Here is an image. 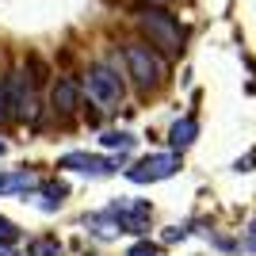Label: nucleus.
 <instances>
[{"label":"nucleus","mask_w":256,"mask_h":256,"mask_svg":"<svg viewBox=\"0 0 256 256\" xmlns=\"http://www.w3.org/2000/svg\"><path fill=\"white\" fill-rule=\"evenodd\" d=\"M195 134H199V122H195V118H180V122L172 126V138H168L172 150H188L195 142Z\"/></svg>","instance_id":"obj_9"},{"label":"nucleus","mask_w":256,"mask_h":256,"mask_svg":"<svg viewBox=\"0 0 256 256\" xmlns=\"http://www.w3.org/2000/svg\"><path fill=\"white\" fill-rule=\"evenodd\" d=\"M50 104H54V111L73 115L76 107H80V84H76L73 76H58V84H54V92H50Z\"/></svg>","instance_id":"obj_7"},{"label":"nucleus","mask_w":256,"mask_h":256,"mask_svg":"<svg viewBox=\"0 0 256 256\" xmlns=\"http://www.w3.org/2000/svg\"><path fill=\"white\" fill-rule=\"evenodd\" d=\"M107 210L118 218L122 234H146V226H150V203L146 199H118Z\"/></svg>","instance_id":"obj_5"},{"label":"nucleus","mask_w":256,"mask_h":256,"mask_svg":"<svg viewBox=\"0 0 256 256\" xmlns=\"http://www.w3.org/2000/svg\"><path fill=\"white\" fill-rule=\"evenodd\" d=\"M0 256H12V252H8V248H4V245H0Z\"/></svg>","instance_id":"obj_17"},{"label":"nucleus","mask_w":256,"mask_h":256,"mask_svg":"<svg viewBox=\"0 0 256 256\" xmlns=\"http://www.w3.org/2000/svg\"><path fill=\"white\" fill-rule=\"evenodd\" d=\"M248 241H252V248H256V222H252V230H248Z\"/></svg>","instance_id":"obj_16"},{"label":"nucleus","mask_w":256,"mask_h":256,"mask_svg":"<svg viewBox=\"0 0 256 256\" xmlns=\"http://www.w3.org/2000/svg\"><path fill=\"white\" fill-rule=\"evenodd\" d=\"M138 23H142V31L150 34V42L157 46L160 54L176 58V54L184 50V31H180V23H176V16H168V12H160V8H146L138 16Z\"/></svg>","instance_id":"obj_1"},{"label":"nucleus","mask_w":256,"mask_h":256,"mask_svg":"<svg viewBox=\"0 0 256 256\" xmlns=\"http://www.w3.org/2000/svg\"><path fill=\"white\" fill-rule=\"evenodd\" d=\"M0 237H4V241H16V237H20V230H16V226H12L4 214H0Z\"/></svg>","instance_id":"obj_15"},{"label":"nucleus","mask_w":256,"mask_h":256,"mask_svg":"<svg viewBox=\"0 0 256 256\" xmlns=\"http://www.w3.org/2000/svg\"><path fill=\"white\" fill-rule=\"evenodd\" d=\"M104 146H107V150H118V153H126L130 146H134V138H130L126 130H107V134H104Z\"/></svg>","instance_id":"obj_12"},{"label":"nucleus","mask_w":256,"mask_h":256,"mask_svg":"<svg viewBox=\"0 0 256 256\" xmlns=\"http://www.w3.org/2000/svg\"><path fill=\"white\" fill-rule=\"evenodd\" d=\"M0 153H8V146H4V142H0Z\"/></svg>","instance_id":"obj_18"},{"label":"nucleus","mask_w":256,"mask_h":256,"mask_svg":"<svg viewBox=\"0 0 256 256\" xmlns=\"http://www.w3.org/2000/svg\"><path fill=\"white\" fill-rule=\"evenodd\" d=\"M34 188V176L27 168L23 172H8V176H0V192H31Z\"/></svg>","instance_id":"obj_10"},{"label":"nucleus","mask_w":256,"mask_h":256,"mask_svg":"<svg viewBox=\"0 0 256 256\" xmlns=\"http://www.w3.org/2000/svg\"><path fill=\"white\" fill-rule=\"evenodd\" d=\"M38 199H42V210H58L65 199V184H42L38 188Z\"/></svg>","instance_id":"obj_11"},{"label":"nucleus","mask_w":256,"mask_h":256,"mask_svg":"<svg viewBox=\"0 0 256 256\" xmlns=\"http://www.w3.org/2000/svg\"><path fill=\"white\" fill-rule=\"evenodd\" d=\"M126 256H160V248H157V245H146V241H138V245H130Z\"/></svg>","instance_id":"obj_14"},{"label":"nucleus","mask_w":256,"mask_h":256,"mask_svg":"<svg viewBox=\"0 0 256 256\" xmlns=\"http://www.w3.org/2000/svg\"><path fill=\"white\" fill-rule=\"evenodd\" d=\"M58 168H69V172H84V176H107L115 168L111 157H96V153H65L58 160Z\"/></svg>","instance_id":"obj_6"},{"label":"nucleus","mask_w":256,"mask_h":256,"mask_svg":"<svg viewBox=\"0 0 256 256\" xmlns=\"http://www.w3.org/2000/svg\"><path fill=\"white\" fill-rule=\"evenodd\" d=\"M16 92H20V80L16 76H0V122H8L16 115Z\"/></svg>","instance_id":"obj_8"},{"label":"nucleus","mask_w":256,"mask_h":256,"mask_svg":"<svg viewBox=\"0 0 256 256\" xmlns=\"http://www.w3.org/2000/svg\"><path fill=\"white\" fill-rule=\"evenodd\" d=\"M84 92L92 104H100L104 111H111V107H118V100H122V80H118V73L111 69V65H92L84 76Z\"/></svg>","instance_id":"obj_2"},{"label":"nucleus","mask_w":256,"mask_h":256,"mask_svg":"<svg viewBox=\"0 0 256 256\" xmlns=\"http://www.w3.org/2000/svg\"><path fill=\"white\" fill-rule=\"evenodd\" d=\"M122 54H126L130 76H134V84H138V88H157L160 80H164V62H160L146 42H130Z\"/></svg>","instance_id":"obj_3"},{"label":"nucleus","mask_w":256,"mask_h":256,"mask_svg":"<svg viewBox=\"0 0 256 256\" xmlns=\"http://www.w3.org/2000/svg\"><path fill=\"white\" fill-rule=\"evenodd\" d=\"M176 168H180V157H176V153H150V157H142L134 168H126V180L130 184H157V180H168Z\"/></svg>","instance_id":"obj_4"},{"label":"nucleus","mask_w":256,"mask_h":256,"mask_svg":"<svg viewBox=\"0 0 256 256\" xmlns=\"http://www.w3.org/2000/svg\"><path fill=\"white\" fill-rule=\"evenodd\" d=\"M58 252H62V245L54 237H38V241L27 245V256H58Z\"/></svg>","instance_id":"obj_13"}]
</instances>
